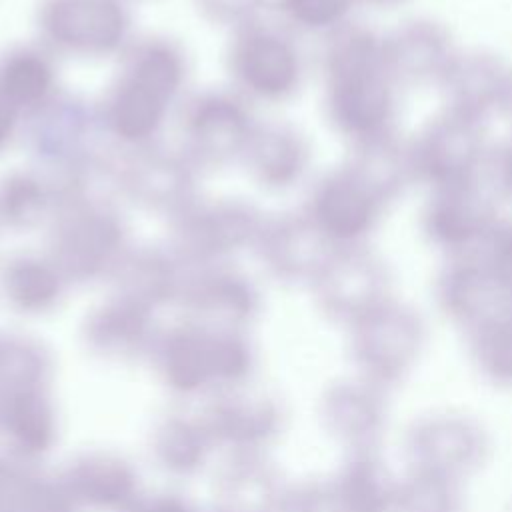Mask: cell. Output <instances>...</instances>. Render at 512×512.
<instances>
[{
  "label": "cell",
  "mask_w": 512,
  "mask_h": 512,
  "mask_svg": "<svg viewBox=\"0 0 512 512\" xmlns=\"http://www.w3.org/2000/svg\"><path fill=\"white\" fill-rule=\"evenodd\" d=\"M154 378L176 400H210L258 380V352L246 330L186 318L158 332L148 356Z\"/></svg>",
  "instance_id": "cell-1"
},
{
  "label": "cell",
  "mask_w": 512,
  "mask_h": 512,
  "mask_svg": "<svg viewBox=\"0 0 512 512\" xmlns=\"http://www.w3.org/2000/svg\"><path fill=\"white\" fill-rule=\"evenodd\" d=\"M492 440L486 426L458 408H436L414 418L404 434V468L466 484L488 462Z\"/></svg>",
  "instance_id": "cell-2"
},
{
  "label": "cell",
  "mask_w": 512,
  "mask_h": 512,
  "mask_svg": "<svg viewBox=\"0 0 512 512\" xmlns=\"http://www.w3.org/2000/svg\"><path fill=\"white\" fill-rule=\"evenodd\" d=\"M422 350V324L404 308L378 304L352 322L350 356L354 374L388 392L410 378Z\"/></svg>",
  "instance_id": "cell-3"
},
{
  "label": "cell",
  "mask_w": 512,
  "mask_h": 512,
  "mask_svg": "<svg viewBox=\"0 0 512 512\" xmlns=\"http://www.w3.org/2000/svg\"><path fill=\"white\" fill-rule=\"evenodd\" d=\"M200 414L226 456H270L288 428L284 400L256 382L206 400Z\"/></svg>",
  "instance_id": "cell-4"
},
{
  "label": "cell",
  "mask_w": 512,
  "mask_h": 512,
  "mask_svg": "<svg viewBox=\"0 0 512 512\" xmlns=\"http://www.w3.org/2000/svg\"><path fill=\"white\" fill-rule=\"evenodd\" d=\"M318 422L344 454L380 450L390 426V392L358 374L338 378L318 398Z\"/></svg>",
  "instance_id": "cell-5"
},
{
  "label": "cell",
  "mask_w": 512,
  "mask_h": 512,
  "mask_svg": "<svg viewBox=\"0 0 512 512\" xmlns=\"http://www.w3.org/2000/svg\"><path fill=\"white\" fill-rule=\"evenodd\" d=\"M180 80V62L166 46H148L132 62L110 106L114 130L128 140L146 138L160 124Z\"/></svg>",
  "instance_id": "cell-6"
},
{
  "label": "cell",
  "mask_w": 512,
  "mask_h": 512,
  "mask_svg": "<svg viewBox=\"0 0 512 512\" xmlns=\"http://www.w3.org/2000/svg\"><path fill=\"white\" fill-rule=\"evenodd\" d=\"M58 474L78 512H128L146 492L138 466L110 448L82 450Z\"/></svg>",
  "instance_id": "cell-7"
},
{
  "label": "cell",
  "mask_w": 512,
  "mask_h": 512,
  "mask_svg": "<svg viewBox=\"0 0 512 512\" xmlns=\"http://www.w3.org/2000/svg\"><path fill=\"white\" fill-rule=\"evenodd\" d=\"M158 332L154 308L118 292L86 316L82 342L102 362L132 364L148 360Z\"/></svg>",
  "instance_id": "cell-8"
},
{
  "label": "cell",
  "mask_w": 512,
  "mask_h": 512,
  "mask_svg": "<svg viewBox=\"0 0 512 512\" xmlns=\"http://www.w3.org/2000/svg\"><path fill=\"white\" fill-rule=\"evenodd\" d=\"M154 466L172 480L202 476L218 454L208 426L198 412L176 408L156 418L148 438Z\"/></svg>",
  "instance_id": "cell-9"
},
{
  "label": "cell",
  "mask_w": 512,
  "mask_h": 512,
  "mask_svg": "<svg viewBox=\"0 0 512 512\" xmlns=\"http://www.w3.org/2000/svg\"><path fill=\"white\" fill-rule=\"evenodd\" d=\"M62 434V414L52 390H36L0 400V448L30 462H40L56 450Z\"/></svg>",
  "instance_id": "cell-10"
},
{
  "label": "cell",
  "mask_w": 512,
  "mask_h": 512,
  "mask_svg": "<svg viewBox=\"0 0 512 512\" xmlns=\"http://www.w3.org/2000/svg\"><path fill=\"white\" fill-rule=\"evenodd\" d=\"M286 478L270 456H226L214 478V508L222 512H280Z\"/></svg>",
  "instance_id": "cell-11"
},
{
  "label": "cell",
  "mask_w": 512,
  "mask_h": 512,
  "mask_svg": "<svg viewBox=\"0 0 512 512\" xmlns=\"http://www.w3.org/2000/svg\"><path fill=\"white\" fill-rule=\"evenodd\" d=\"M50 36L76 50H110L124 34L126 20L114 0H52L44 14Z\"/></svg>",
  "instance_id": "cell-12"
},
{
  "label": "cell",
  "mask_w": 512,
  "mask_h": 512,
  "mask_svg": "<svg viewBox=\"0 0 512 512\" xmlns=\"http://www.w3.org/2000/svg\"><path fill=\"white\" fill-rule=\"evenodd\" d=\"M330 478L342 512H396L400 474L380 450L346 452Z\"/></svg>",
  "instance_id": "cell-13"
},
{
  "label": "cell",
  "mask_w": 512,
  "mask_h": 512,
  "mask_svg": "<svg viewBox=\"0 0 512 512\" xmlns=\"http://www.w3.org/2000/svg\"><path fill=\"white\" fill-rule=\"evenodd\" d=\"M0 512H78L58 470L0 448Z\"/></svg>",
  "instance_id": "cell-14"
},
{
  "label": "cell",
  "mask_w": 512,
  "mask_h": 512,
  "mask_svg": "<svg viewBox=\"0 0 512 512\" xmlns=\"http://www.w3.org/2000/svg\"><path fill=\"white\" fill-rule=\"evenodd\" d=\"M54 380L56 360L42 340L16 330H0V400L52 390Z\"/></svg>",
  "instance_id": "cell-15"
},
{
  "label": "cell",
  "mask_w": 512,
  "mask_h": 512,
  "mask_svg": "<svg viewBox=\"0 0 512 512\" xmlns=\"http://www.w3.org/2000/svg\"><path fill=\"white\" fill-rule=\"evenodd\" d=\"M234 64L246 86L260 94L286 90L294 76V58L284 42L266 32H248L236 48Z\"/></svg>",
  "instance_id": "cell-16"
},
{
  "label": "cell",
  "mask_w": 512,
  "mask_h": 512,
  "mask_svg": "<svg viewBox=\"0 0 512 512\" xmlns=\"http://www.w3.org/2000/svg\"><path fill=\"white\" fill-rule=\"evenodd\" d=\"M116 240V228L106 218H82L68 228L66 256L58 258V272L68 278H90L102 270L108 250Z\"/></svg>",
  "instance_id": "cell-17"
},
{
  "label": "cell",
  "mask_w": 512,
  "mask_h": 512,
  "mask_svg": "<svg viewBox=\"0 0 512 512\" xmlns=\"http://www.w3.org/2000/svg\"><path fill=\"white\" fill-rule=\"evenodd\" d=\"M4 292L18 312L44 314L60 300L62 274L56 266L24 258L6 270Z\"/></svg>",
  "instance_id": "cell-18"
},
{
  "label": "cell",
  "mask_w": 512,
  "mask_h": 512,
  "mask_svg": "<svg viewBox=\"0 0 512 512\" xmlns=\"http://www.w3.org/2000/svg\"><path fill=\"white\" fill-rule=\"evenodd\" d=\"M462 482L404 468L398 482L396 512H466Z\"/></svg>",
  "instance_id": "cell-19"
},
{
  "label": "cell",
  "mask_w": 512,
  "mask_h": 512,
  "mask_svg": "<svg viewBox=\"0 0 512 512\" xmlns=\"http://www.w3.org/2000/svg\"><path fill=\"white\" fill-rule=\"evenodd\" d=\"M470 352L482 380L512 388V314L500 312L474 328Z\"/></svg>",
  "instance_id": "cell-20"
},
{
  "label": "cell",
  "mask_w": 512,
  "mask_h": 512,
  "mask_svg": "<svg viewBox=\"0 0 512 512\" xmlns=\"http://www.w3.org/2000/svg\"><path fill=\"white\" fill-rule=\"evenodd\" d=\"M52 74L44 58L32 52H20L6 60L0 70V94L12 104H34L50 88Z\"/></svg>",
  "instance_id": "cell-21"
},
{
  "label": "cell",
  "mask_w": 512,
  "mask_h": 512,
  "mask_svg": "<svg viewBox=\"0 0 512 512\" xmlns=\"http://www.w3.org/2000/svg\"><path fill=\"white\" fill-rule=\"evenodd\" d=\"M244 130L240 110L226 100H210L198 106L194 116V134L210 150V154L224 152V146H234Z\"/></svg>",
  "instance_id": "cell-22"
},
{
  "label": "cell",
  "mask_w": 512,
  "mask_h": 512,
  "mask_svg": "<svg viewBox=\"0 0 512 512\" xmlns=\"http://www.w3.org/2000/svg\"><path fill=\"white\" fill-rule=\"evenodd\" d=\"M280 512H342L330 476L288 482Z\"/></svg>",
  "instance_id": "cell-23"
},
{
  "label": "cell",
  "mask_w": 512,
  "mask_h": 512,
  "mask_svg": "<svg viewBox=\"0 0 512 512\" xmlns=\"http://www.w3.org/2000/svg\"><path fill=\"white\" fill-rule=\"evenodd\" d=\"M40 206H42V190L34 182L22 178V180L10 182V188L6 186L4 212L10 214V218L28 222Z\"/></svg>",
  "instance_id": "cell-24"
},
{
  "label": "cell",
  "mask_w": 512,
  "mask_h": 512,
  "mask_svg": "<svg viewBox=\"0 0 512 512\" xmlns=\"http://www.w3.org/2000/svg\"><path fill=\"white\" fill-rule=\"evenodd\" d=\"M200 508L182 492L154 490L144 492L128 512H198Z\"/></svg>",
  "instance_id": "cell-25"
},
{
  "label": "cell",
  "mask_w": 512,
  "mask_h": 512,
  "mask_svg": "<svg viewBox=\"0 0 512 512\" xmlns=\"http://www.w3.org/2000/svg\"><path fill=\"white\" fill-rule=\"evenodd\" d=\"M14 124V106L0 94V144L10 136Z\"/></svg>",
  "instance_id": "cell-26"
},
{
  "label": "cell",
  "mask_w": 512,
  "mask_h": 512,
  "mask_svg": "<svg viewBox=\"0 0 512 512\" xmlns=\"http://www.w3.org/2000/svg\"><path fill=\"white\" fill-rule=\"evenodd\" d=\"M198 512H222V510H218V508H214V506H210V508H200Z\"/></svg>",
  "instance_id": "cell-27"
}]
</instances>
